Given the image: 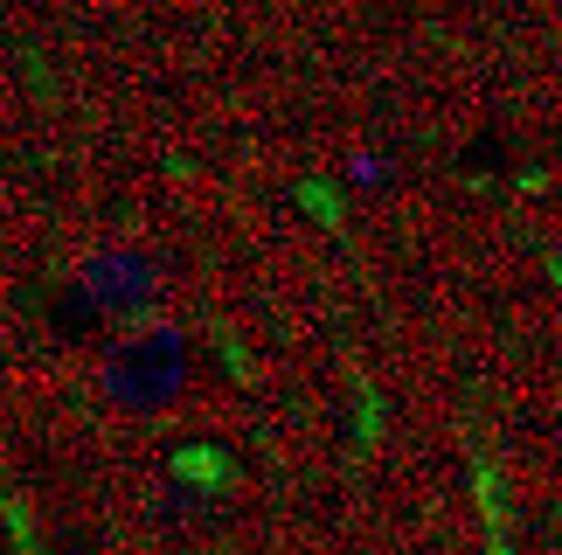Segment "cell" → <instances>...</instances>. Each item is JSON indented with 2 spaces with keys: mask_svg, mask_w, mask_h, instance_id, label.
I'll return each instance as SVG.
<instances>
[{
  "mask_svg": "<svg viewBox=\"0 0 562 555\" xmlns=\"http://www.w3.org/2000/svg\"><path fill=\"white\" fill-rule=\"evenodd\" d=\"M83 292H91L104 313H139L146 292H154V278H146L139 258H98L91 278H83Z\"/></svg>",
  "mask_w": 562,
  "mask_h": 555,
  "instance_id": "2",
  "label": "cell"
},
{
  "mask_svg": "<svg viewBox=\"0 0 562 555\" xmlns=\"http://www.w3.org/2000/svg\"><path fill=\"white\" fill-rule=\"evenodd\" d=\"M181 382H188V348H181V333H167V327L133 333L104 361V389H112L125 410H160Z\"/></svg>",
  "mask_w": 562,
  "mask_h": 555,
  "instance_id": "1",
  "label": "cell"
}]
</instances>
